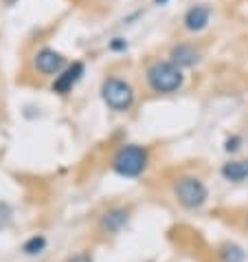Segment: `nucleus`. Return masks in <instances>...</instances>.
<instances>
[{"instance_id":"1","label":"nucleus","mask_w":248,"mask_h":262,"mask_svg":"<svg viewBox=\"0 0 248 262\" xmlns=\"http://www.w3.org/2000/svg\"><path fill=\"white\" fill-rule=\"evenodd\" d=\"M182 82H185V75H182L180 67H176L171 60L167 62H154L147 69V84L154 93H160V95H169V93H176Z\"/></svg>"},{"instance_id":"2","label":"nucleus","mask_w":248,"mask_h":262,"mask_svg":"<svg viewBox=\"0 0 248 262\" xmlns=\"http://www.w3.org/2000/svg\"><path fill=\"white\" fill-rule=\"evenodd\" d=\"M147 150L143 145H136V143H130V145H123L119 148V152L114 155L112 159V167L119 177H126V179H136L141 177L147 167Z\"/></svg>"},{"instance_id":"3","label":"nucleus","mask_w":248,"mask_h":262,"mask_svg":"<svg viewBox=\"0 0 248 262\" xmlns=\"http://www.w3.org/2000/svg\"><path fill=\"white\" fill-rule=\"evenodd\" d=\"M101 97L106 106L116 113H126L134 104V89L121 77H106L101 84Z\"/></svg>"},{"instance_id":"4","label":"nucleus","mask_w":248,"mask_h":262,"mask_svg":"<svg viewBox=\"0 0 248 262\" xmlns=\"http://www.w3.org/2000/svg\"><path fill=\"white\" fill-rule=\"evenodd\" d=\"M173 196L178 199V203L187 209H198L202 207L209 199L207 185L195 177H180L173 183Z\"/></svg>"},{"instance_id":"5","label":"nucleus","mask_w":248,"mask_h":262,"mask_svg":"<svg viewBox=\"0 0 248 262\" xmlns=\"http://www.w3.org/2000/svg\"><path fill=\"white\" fill-rule=\"evenodd\" d=\"M33 64H35V69H38V73H42V75H55L57 77L64 69H66V57H64L60 51L44 47L35 53Z\"/></svg>"},{"instance_id":"6","label":"nucleus","mask_w":248,"mask_h":262,"mask_svg":"<svg viewBox=\"0 0 248 262\" xmlns=\"http://www.w3.org/2000/svg\"><path fill=\"white\" fill-rule=\"evenodd\" d=\"M82 77H84V62H72L55 77L51 89H53V93H57V95H68Z\"/></svg>"},{"instance_id":"7","label":"nucleus","mask_w":248,"mask_h":262,"mask_svg":"<svg viewBox=\"0 0 248 262\" xmlns=\"http://www.w3.org/2000/svg\"><path fill=\"white\" fill-rule=\"evenodd\" d=\"M209 20H211V9L207 5H193L191 9H187L185 18H182V23H185V29L191 33H198L202 29L209 27Z\"/></svg>"},{"instance_id":"8","label":"nucleus","mask_w":248,"mask_h":262,"mask_svg":"<svg viewBox=\"0 0 248 262\" xmlns=\"http://www.w3.org/2000/svg\"><path fill=\"white\" fill-rule=\"evenodd\" d=\"M171 62L176 67H193L200 62V53L193 45H178L171 49Z\"/></svg>"},{"instance_id":"9","label":"nucleus","mask_w":248,"mask_h":262,"mask_svg":"<svg viewBox=\"0 0 248 262\" xmlns=\"http://www.w3.org/2000/svg\"><path fill=\"white\" fill-rule=\"evenodd\" d=\"M128 218H130L128 209H121V207L108 209V212L101 216V227H104L106 231H110V234H114V231H119L123 225L128 223Z\"/></svg>"},{"instance_id":"10","label":"nucleus","mask_w":248,"mask_h":262,"mask_svg":"<svg viewBox=\"0 0 248 262\" xmlns=\"http://www.w3.org/2000/svg\"><path fill=\"white\" fill-rule=\"evenodd\" d=\"M222 177L231 183H242V181L248 179V159H242V161H229L222 165Z\"/></svg>"},{"instance_id":"11","label":"nucleus","mask_w":248,"mask_h":262,"mask_svg":"<svg viewBox=\"0 0 248 262\" xmlns=\"http://www.w3.org/2000/svg\"><path fill=\"white\" fill-rule=\"evenodd\" d=\"M220 256H222L224 262H242L246 258V253H244V249L239 245H224Z\"/></svg>"},{"instance_id":"12","label":"nucleus","mask_w":248,"mask_h":262,"mask_svg":"<svg viewBox=\"0 0 248 262\" xmlns=\"http://www.w3.org/2000/svg\"><path fill=\"white\" fill-rule=\"evenodd\" d=\"M44 247H46V238L44 236H31L24 243V253H29V256H35V253H42L44 251Z\"/></svg>"},{"instance_id":"13","label":"nucleus","mask_w":248,"mask_h":262,"mask_svg":"<svg viewBox=\"0 0 248 262\" xmlns=\"http://www.w3.org/2000/svg\"><path fill=\"white\" fill-rule=\"evenodd\" d=\"M239 143H242V139H239V137H231V139H226L224 150H226V152H235V150H239Z\"/></svg>"},{"instance_id":"14","label":"nucleus","mask_w":248,"mask_h":262,"mask_svg":"<svg viewBox=\"0 0 248 262\" xmlns=\"http://www.w3.org/2000/svg\"><path fill=\"white\" fill-rule=\"evenodd\" d=\"M110 49H112V51H126V49H128V42L123 40V38H114V40L110 42Z\"/></svg>"},{"instance_id":"15","label":"nucleus","mask_w":248,"mask_h":262,"mask_svg":"<svg viewBox=\"0 0 248 262\" xmlns=\"http://www.w3.org/2000/svg\"><path fill=\"white\" fill-rule=\"evenodd\" d=\"M66 262H92V258H90V253L82 251V253H75V256H72V258H68Z\"/></svg>"},{"instance_id":"16","label":"nucleus","mask_w":248,"mask_h":262,"mask_svg":"<svg viewBox=\"0 0 248 262\" xmlns=\"http://www.w3.org/2000/svg\"><path fill=\"white\" fill-rule=\"evenodd\" d=\"M167 3H169V0H154V5H158V7L160 5H167Z\"/></svg>"}]
</instances>
